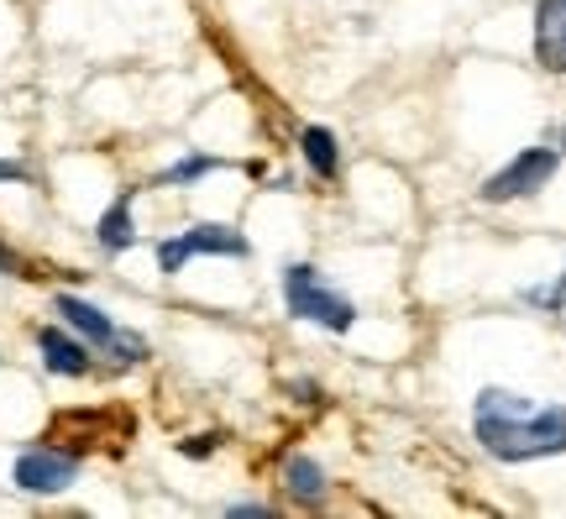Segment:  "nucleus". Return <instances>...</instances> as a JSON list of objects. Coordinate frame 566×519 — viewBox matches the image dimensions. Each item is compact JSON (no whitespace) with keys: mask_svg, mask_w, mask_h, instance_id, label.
Returning a JSON list of instances; mask_svg holds the SVG:
<instances>
[{"mask_svg":"<svg viewBox=\"0 0 566 519\" xmlns=\"http://www.w3.org/2000/svg\"><path fill=\"white\" fill-rule=\"evenodd\" d=\"M472 430L488 457L499 461H535L566 451V409L562 404H530L509 388H483L472 404Z\"/></svg>","mask_w":566,"mask_h":519,"instance_id":"f257e3e1","label":"nucleus"},{"mask_svg":"<svg viewBox=\"0 0 566 519\" xmlns=\"http://www.w3.org/2000/svg\"><path fill=\"white\" fill-rule=\"evenodd\" d=\"M283 304H289V315L310 320V325H325V331H352V320H357V304L336 294L331 283L310 268V262H294L289 273H283Z\"/></svg>","mask_w":566,"mask_h":519,"instance_id":"f03ea898","label":"nucleus"},{"mask_svg":"<svg viewBox=\"0 0 566 519\" xmlns=\"http://www.w3.org/2000/svg\"><path fill=\"white\" fill-rule=\"evenodd\" d=\"M252 247H247L242 231H231V226H216V220H200V226H189L179 237L158 241V268L174 279L189 258H247Z\"/></svg>","mask_w":566,"mask_h":519,"instance_id":"7ed1b4c3","label":"nucleus"},{"mask_svg":"<svg viewBox=\"0 0 566 519\" xmlns=\"http://www.w3.org/2000/svg\"><path fill=\"white\" fill-rule=\"evenodd\" d=\"M556 163H562V153H556V147H525V153L509 163V168H499V174H493L478 195H483L488 205L525 200V195H535V189H546L551 174H556Z\"/></svg>","mask_w":566,"mask_h":519,"instance_id":"20e7f679","label":"nucleus"},{"mask_svg":"<svg viewBox=\"0 0 566 519\" xmlns=\"http://www.w3.org/2000/svg\"><path fill=\"white\" fill-rule=\"evenodd\" d=\"M59 315L80 331V336H90L95 346H101L105 357H116V362H142L147 357V346H142V336H132V331H122L116 320H105L95 304H84L74 300V294H59Z\"/></svg>","mask_w":566,"mask_h":519,"instance_id":"39448f33","label":"nucleus"},{"mask_svg":"<svg viewBox=\"0 0 566 519\" xmlns=\"http://www.w3.org/2000/svg\"><path fill=\"white\" fill-rule=\"evenodd\" d=\"M74 473H80V461L69 451H53V446L17 457V488H27V494H63L74 482Z\"/></svg>","mask_w":566,"mask_h":519,"instance_id":"423d86ee","label":"nucleus"},{"mask_svg":"<svg viewBox=\"0 0 566 519\" xmlns=\"http://www.w3.org/2000/svg\"><path fill=\"white\" fill-rule=\"evenodd\" d=\"M535 59L551 74H566V0L535 6Z\"/></svg>","mask_w":566,"mask_h":519,"instance_id":"0eeeda50","label":"nucleus"},{"mask_svg":"<svg viewBox=\"0 0 566 519\" xmlns=\"http://www.w3.org/2000/svg\"><path fill=\"white\" fill-rule=\"evenodd\" d=\"M38 346H42L48 373H63V378H84V373H90V352H84L80 341H69L63 331H53V325L38 336Z\"/></svg>","mask_w":566,"mask_h":519,"instance_id":"6e6552de","label":"nucleus"},{"mask_svg":"<svg viewBox=\"0 0 566 519\" xmlns=\"http://www.w3.org/2000/svg\"><path fill=\"white\" fill-rule=\"evenodd\" d=\"M95 231H101V247H105V252H126V247L137 241V226H132V195H122V200L111 205Z\"/></svg>","mask_w":566,"mask_h":519,"instance_id":"1a4fd4ad","label":"nucleus"},{"mask_svg":"<svg viewBox=\"0 0 566 519\" xmlns=\"http://www.w3.org/2000/svg\"><path fill=\"white\" fill-rule=\"evenodd\" d=\"M300 147H304V163H310V168H315L321 179H336V168H342V153H336V137H331L325 126H304Z\"/></svg>","mask_w":566,"mask_h":519,"instance_id":"9d476101","label":"nucleus"},{"mask_svg":"<svg viewBox=\"0 0 566 519\" xmlns=\"http://www.w3.org/2000/svg\"><path fill=\"white\" fill-rule=\"evenodd\" d=\"M283 478H289V494H294L300 504H321V499H325V473H321V461L294 457L289 467H283Z\"/></svg>","mask_w":566,"mask_h":519,"instance_id":"9b49d317","label":"nucleus"},{"mask_svg":"<svg viewBox=\"0 0 566 519\" xmlns=\"http://www.w3.org/2000/svg\"><path fill=\"white\" fill-rule=\"evenodd\" d=\"M210 168H216V158H184L163 174V184H189V179H200V174H210Z\"/></svg>","mask_w":566,"mask_h":519,"instance_id":"f8f14e48","label":"nucleus"},{"mask_svg":"<svg viewBox=\"0 0 566 519\" xmlns=\"http://www.w3.org/2000/svg\"><path fill=\"white\" fill-rule=\"evenodd\" d=\"M0 184H27V168L11 158H0Z\"/></svg>","mask_w":566,"mask_h":519,"instance_id":"ddd939ff","label":"nucleus"},{"mask_svg":"<svg viewBox=\"0 0 566 519\" xmlns=\"http://www.w3.org/2000/svg\"><path fill=\"white\" fill-rule=\"evenodd\" d=\"M0 273H11V279H27L21 258H17V252H6V247H0Z\"/></svg>","mask_w":566,"mask_h":519,"instance_id":"4468645a","label":"nucleus"},{"mask_svg":"<svg viewBox=\"0 0 566 519\" xmlns=\"http://www.w3.org/2000/svg\"><path fill=\"white\" fill-rule=\"evenodd\" d=\"M562 147H566V126H562Z\"/></svg>","mask_w":566,"mask_h":519,"instance_id":"2eb2a0df","label":"nucleus"}]
</instances>
